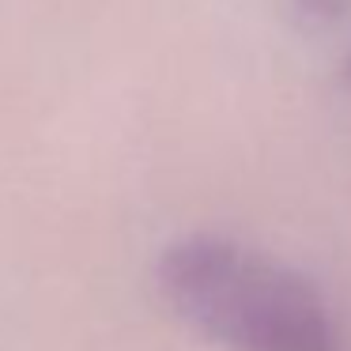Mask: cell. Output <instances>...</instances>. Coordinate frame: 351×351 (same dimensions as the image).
I'll return each mask as SVG.
<instances>
[{"mask_svg": "<svg viewBox=\"0 0 351 351\" xmlns=\"http://www.w3.org/2000/svg\"><path fill=\"white\" fill-rule=\"evenodd\" d=\"M162 302L223 351H351L328 298L265 250L189 234L155 265Z\"/></svg>", "mask_w": 351, "mask_h": 351, "instance_id": "obj_1", "label": "cell"}]
</instances>
